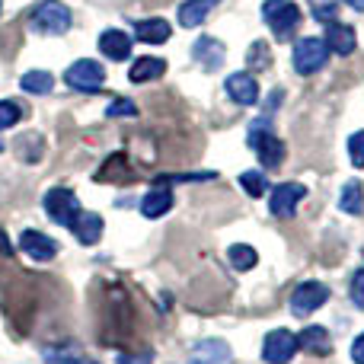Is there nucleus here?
Returning <instances> with one entry per match:
<instances>
[{
    "mask_svg": "<svg viewBox=\"0 0 364 364\" xmlns=\"http://www.w3.org/2000/svg\"><path fill=\"white\" fill-rule=\"evenodd\" d=\"M262 19L272 29V36L288 42L294 36V29L301 26V6L294 0H265L262 4Z\"/></svg>",
    "mask_w": 364,
    "mask_h": 364,
    "instance_id": "1",
    "label": "nucleus"
},
{
    "mask_svg": "<svg viewBox=\"0 0 364 364\" xmlns=\"http://www.w3.org/2000/svg\"><path fill=\"white\" fill-rule=\"evenodd\" d=\"M29 29L38 36H64L70 29V10L61 0H42L29 16Z\"/></svg>",
    "mask_w": 364,
    "mask_h": 364,
    "instance_id": "2",
    "label": "nucleus"
},
{
    "mask_svg": "<svg viewBox=\"0 0 364 364\" xmlns=\"http://www.w3.org/2000/svg\"><path fill=\"white\" fill-rule=\"evenodd\" d=\"M326 61H329V48H326V42H323V38H316V36L297 38L294 51H291V64H294L297 74L310 77V74H316V70H320Z\"/></svg>",
    "mask_w": 364,
    "mask_h": 364,
    "instance_id": "3",
    "label": "nucleus"
},
{
    "mask_svg": "<svg viewBox=\"0 0 364 364\" xmlns=\"http://www.w3.org/2000/svg\"><path fill=\"white\" fill-rule=\"evenodd\" d=\"M64 83L70 90H77V93H100V87L106 83V70L93 58H80V61H74L64 70Z\"/></svg>",
    "mask_w": 364,
    "mask_h": 364,
    "instance_id": "4",
    "label": "nucleus"
},
{
    "mask_svg": "<svg viewBox=\"0 0 364 364\" xmlns=\"http://www.w3.org/2000/svg\"><path fill=\"white\" fill-rule=\"evenodd\" d=\"M265 125H269V119H262L259 125L250 128V147L256 151L259 164L269 166V170H278L284 164V144L272 132H265Z\"/></svg>",
    "mask_w": 364,
    "mask_h": 364,
    "instance_id": "5",
    "label": "nucleus"
},
{
    "mask_svg": "<svg viewBox=\"0 0 364 364\" xmlns=\"http://www.w3.org/2000/svg\"><path fill=\"white\" fill-rule=\"evenodd\" d=\"M42 208L48 211V218L55 220V224H61V227H74V220L80 218V201H77V195L70 192V188H51L48 195L42 198Z\"/></svg>",
    "mask_w": 364,
    "mask_h": 364,
    "instance_id": "6",
    "label": "nucleus"
},
{
    "mask_svg": "<svg viewBox=\"0 0 364 364\" xmlns=\"http://www.w3.org/2000/svg\"><path fill=\"white\" fill-rule=\"evenodd\" d=\"M329 301V288L320 282H304L294 288V294H291V314L294 316H310L314 310H320L323 304Z\"/></svg>",
    "mask_w": 364,
    "mask_h": 364,
    "instance_id": "7",
    "label": "nucleus"
},
{
    "mask_svg": "<svg viewBox=\"0 0 364 364\" xmlns=\"http://www.w3.org/2000/svg\"><path fill=\"white\" fill-rule=\"evenodd\" d=\"M297 352V336L288 329H272L262 342V358L269 364H288Z\"/></svg>",
    "mask_w": 364,
    "mask_h": 364,
    "instance_id": "8",
    "label": "nucleus"
},
{
    "mask_svg": "<svg viewBox=\"0 0 364 364\" xmlns=\"http://www.w3.org/2000/svg\"><path fill=\"white\" fill-rule=\"evenodd\" d=\"M307 195V188L301 182H282V186L272 188L269 195V211L275 218H294V208L301 205V198Z\"/></svg>",
    "mask_w": 364,
    "mask_h": 364,
    "instance_id": "9",
    "label": "nucleus"
},
{
    "mask_svg": "<svg viewBox=\"0 0 364 364\" xmlns=\"http://www.w3.org/2000/svg\"><path fill=\"white\" fill-rule=\"evenodd\" d=\"M224 90L237 106H252V102L259 100V83L250 70H237V74H230L227 83H224Z\"/></svg>",
    "mask_w": 364,
    "mask_h": 364,
    "instance_id": "10",
    "label": "nucleus"
},
{
    "mask_svg": "<svg viewBox=\"0 0 364 364\" xmlns=\"http://www.w3.org/2000/svg\"><path fill=\"white\" fill-rule=\"evenodd\" d=\"M19 250H23L29 259H36V262H48V259L58 256V243L51 237H45V233H38V230L19 233Z\"/></svg>",
    "mask_w": 364,
    "mask_h": 364,
    "instance_id": "11",
    "label": "nucleus"
},
{
    "mask_svg": "<svg viewBox=\"0 0 364 364\" xmlns=\"http://www.w3.org/2000/svg\"><path fill=\"white\" fill-rule=\"evenodd\" d=\"M192 58L205 70H218L227 58V48H224V42H218L214 36H201V38H195V45H192Z\"/></svg>",
    "mask_w": 364,
    "mask_h": 364,
    "instance_id": "12",
    "label": "nucleus"
},
{
    "mask_svg": "<svg viewBox=\"0 0 364 364\" xmlns=\"http://www.w3.org/2000/svg\"><path fill=\"white\" fill-rule=\"evenodd\" d=\"M132 45H134V38L122 29H106L100 36V51L109 61H128L132 58Z\"/></svg>",
    "mask_w": 364,
    "mask_h": 364,
    "instance_id": "13",
    "label": "nucleus"
},
{
    "mask_svg": "<svg viewBox=\"0 0 364 364\" xmlns=\"http://www.w3.org/2000/svg\"><path fill=\"white\" fill-rule=\"evenodd\" d=\"M188 364H230V346L220 339H205L188 352Z\"/></svg>",
    "mask_w": 364,
    "mask_h": 364,
    "instance_id": "14",
    "label": "nucleus"
},
{
    "mask_svg": "<svg viewBox=\"0 0 364 364\" xmlns=\"http://www.w3.org/2000/svg\"><path fill=\"white\" fill-rule=\"evenodd\" d=\"M323 42H326V48L333 51V55H352L355 51V29L346 23H326V36H323Z\"/></svg>",
    "mask_w": 364,
    "mask_h": 364,
    "instance_id": "15",
    "label": "nucleus"
},
{
    "mask_svg": "<svg viewBox=\"0 0 364 364\" xmlns=\"http://www.w3.org/2000/svg\"><path fill=\"white\" fill-rule=\"evenodd\" d=\"M134 36L141 38V42H147V45H164V42H170V36H173V26L166 23V19H138L134 23Z\"/></svg>",
    "mask_w": 364,
    "mask_h": 364,
    "instance_id": "16",
    "label": "nucleus"
},
{
    "mask_svg": "<svg viewBox=\"0 0 364 364\" xmlns=\"http://www.w3.org/2000/svg\"><path fill=\"white\" fill-rule=\"evenodd\" d=\"M70 233H74V237L80 240L83 246L100 243V237H102V218H100V214H93V211H80V218L74 220Z\"/></svg>",
    "mask_w": 364,
    "mask_h": 364,
    "instance_id": "17",
    "label": "nucleus"
},
{
    "mask_svg": "<svg viewBox=\"0 0 364 364\" xmlns=\"http://www.w3.org/2000/svg\"><path fill=\"white\" fill-rule=\"evenodd\" d=\"M218 4H220V0H186V4L179 6V26H186V29L201 26L208 16H211V10Z\"/></svg>",
    "mask_w": 364,
    "mask_h": 364,
    "instance_id": "18",
    "label": "nucleus"
},
{
    "mask_svg": "<svg viewBox=\"0 0 364 364\" xmlns=\"http://www.w3.org/2000/svg\"><path fill=\"white\" fill-rule=\"evenodd\" d=\"M297 348H304L310 355H329L333 352V342H329V333L323 326H307L297 336Z\"/></svg>",
    "mask_w": 364,
    "mask_h": 364,
    "instance_id": "19",
    "label": "nucleus"
},
{
    "mask_svg": "<svg viewBox=\"0 0 364 364\" xmlns=\"http://www.w3.org/2000/svg\"><path fill=\"white\" fill-rule=\"evenodd\" d=\"M173 208V192L170 188H151V192L141 198V214L144 218H164L166 211Z\"/></svg>",
    "mask_w": 364,
    "mask_h": 364,
    "instance_id": "20",
    "label": "nucleus"
},
{
    "mask_svg": "<svg viewBox=\"0 0 364 364\" xmlns=\"http://www.w3.org/2000/svg\"><path fill=\"white\" fill-rule=\"evenodd\" d=\"M164 70H166L164 58H138V61L132 64V70H128V77H132V83H147V80L164 77Z\"/></svg>",
    "mask_w": 364,
    "mask_h": 364,
    "instance_id": "21",
    "label": "nucleus"
},
{
    "mask_svg": "<svg viewBox=\"0 0 364 364\" xmlns=\"http://www.w3.org/2000/svg\"><path fill=\"white\" fill-rule=\"evenodd\" d=\"M19 87L32 96H48L51 87H55V77H51L48 70H26L23 80H19Z\"/></svg>",
    "mask_w": 364,
    "mask_h": 364,
    "instance_id": "22",
    "label": "nucleus"
},
{
    "mask_svg": "<svg viewBox=\"0 0 364 364\" xmlns=\"http://www.w3.org/2000/svg\"><path fill=\"white\" fill-rule=\"evenodd\" d=\"M339 208L346 214H355V218L364 211V188H361V182H346V186H342Z\"/></svg>",
    "mask_w": 364,
    "mask_h": 364,
    "instance_id": "23",
    "label": "nucleus"
},
{
    "mask_svg": "<svg viewBox=\"0 0 364 364\" xmlns=\"http://www.w3.org/2000/svg\"><path fill=\"white\" fill-rule=\"evenodd\" d=\"M227 259H230V265L237 272H250V269H256L259 252L252 250V246H246V243H237V246H230V250H227Z\"/></svg>",
    "mask_w": 364,
    "mask_h": 364,
    "instance_id": "24",
    "label": "nucleus"
},
{
    "mask_svg": "<svg viewBox=\"0 0 364 364\" xmlns=\"http://www.w3.org/2000/svg\"><path fill=\"white\" fill-rule=\"evenodd\" d=\"M246 64H250V70H269L272 68L269 42H252L250 51H246Z\"/></svg>",
    "mask_w": 364,
    "mask_h": 364,
    "instance_id": "25",
    "label": "nucleus"
},
{
    "mask_svg": "<svg viewBox=\"0 0 364 364\" xmlns=\"http://www.w3.org/2000/svg\"><path fill=\"white\" fill-rule=\"evenodd\" d=\"M45 361L48 364H96V361H90L87 355L74 352V348H48V352H45Z\"/></svg>",
    "mask_w": 364,
    "mask_h": 364,
    "instance_id": "26",
    "label": "nucleus"
},
{
    "mask_svg": "<svg viewBox=\"0 0 364 364\" xmlns=\"http://www.w3.org/2000/svg\"><path fill=\"white\" fill-rule=\"evenodd\" d=\"M310 10H314L316 23H336V13H339V0H307Z\"/></svg>",
    "mask_w": 364,
    "mask_h": 364,
    "instance_id": "27",
    "label": "nucleus"
},
{
    "mask_svg": "<svg viewBox=\"0 0 364 364\" xmlns=\"http://www.w3.org/2000/svg\"><path fill=\"white\" fill-rule=\"evenodd\" d=\"M240 186H243V192H250L252 198H262V195L269 192V182H265V176L256 170L243 173V176H240Z\"/></svg>",
    "mask_w": 364,
    "mask_h": 364,
    "instance_id": "28",
    "label": "nucleus"
},
{
    "mask_svg": "<svg viewBox=\"0 0 364 364\" xmlns=\"http://www.w3.org/2000/svg\"><path fill=\"white\" fill-rule=\"evenodd\" d=\"M19 119H23V109H19L13 100H0V132L13 128Z\"/></svg>",
    "mask_w": 364,
    "mask_h": 364,
    "instance_id": "29",
    "label": "nucleus"
},
{
    "mask_svg": "<svg viewBox=\"0 0 364 364\" xmlns=\"http://www.w3.org/2000/svg\"><path fill=\"white\" fill-rule=\"evenodd\" d=\"M109 119H132V115H138V106H134L132 100H112L106 109Z\"/></svg>",
    "mask_w": 364,
    "mask_h": 364,
    "instance_id": "30",
    "label": "nucleus"
},
{
    "mask_svg": "<svg viewBox=\"0 0 364 364\" xmlns=\"http://www.w3.org/2000/svg\"><path fill=\"white\" fill-rule=\"evenodd\" d=\"M348 157H352L355 166H364V132H355L348 138Z\"/></svg>",
    "mask_w": 364,
    "mask_h": 364,
    "instance_id": "31",
    "label": "nucleus"
},
{
    "mask_svg": "<svg viewBox=\"0 0 364 364\" xmlns=\"http://www.w3.org/2000/svg\"><path fill=\"white\" fill-rule=\"evenodd\" d=\"M352 304L358 310H364V269H358L352 278Z\"/></svg>",
    "mask_w": 364,
    "mask_h": 364,
    "instance_id": "32",
    "label": "nucleus"
},
{
    "mask_svg": "<svg viewBox=\"0 0 364 364\" xmlns=\"http://www.w3.org/2000/svg\"><path fill=\"white\" fill-rule=\"evenodd\" d=\"M115 364H154V355L151 352H138V355H119Z\"/></svg>",
    "mask_w": 364,
    "mask_h": 364,
    "instance_id": "33",
    "label": "nucleus"
},
{
    "mask_svg": "<svg viewBox=\"0 0 364 364\" xmlns=\"http://www.w3.org/2000/svg\"><path fill=\"white\" fill-rule=\"evenodd\" d=\"M352 358H355V364H364V333L355 339V346H352Z\"/></svg>",
    "mask_w": 364,
    "mask_h": 364,
    "instance_id": "34",
    "label": "nucleus"
},
{
    "mask_svg": "<svg viewBox=\"0 0 364 364\" xmlns=\"http://www.w3.org/2000/svg\"><path fill=\"white\" fill-rule=\"evenodd\" d=\"M348 6H355V10H364V0H346Z\"/></svg>",
    "mask_w": 364,
    "mask_h": 364,
    "instance_id": "35",
    "label": "nucleus"
},
{
    "mask_svg": "<svg viewBox=\"0 0 364 364\" xmlns=\"http://www.w3.org/2000/svg\"><path fill=\"white\" fill-rule=\"evenodd\" d=\"M0 252H10V246H6V240H4V233H0Z\"/></svg>",
    "mask_w": 364,
    "mask_h": 364,
    "instance_id": "36",
    "label": "nucleus"
},
{
    "mask_svg": "<svg viewBox=\"0 0 364 364\" xmlns=\"http://www.w3.org/2000/svg\"><path fill=\"white\" fill-rule=\"evenodd\" d=\"M0 151H4V141H0Z\"/></svg>",
    "mask_w": 364,
    "mask_h": 364,
    "instance_id": "37",
    "label": "nucleus"
},
{
    "mask_svg": "<svg viewBox=\"0 0 364 364\" xmlns=\"http://www.w3.org/2000/svg\"><path fill=\"white\" fill-rule=\"evenodd\" d=\"M0 6H4V0H0Z\"/></svg>",
    "mask_w": 364,
    "mask_h": 364,
    "instance_id": "38",
    "label": "nucleus"
}]
</instances>
